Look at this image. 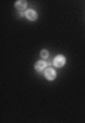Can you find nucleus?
I'll list each match as a JSON object with an SVG mask.
<instances>
[{"instance_id":"obj_1","label":"nucleus","mask_w":85,"mask_h":123,"mask_svg":"<svg viewBox=\"0 0 85 123\" xmlns=\"http://www.w3.org/2000/svg\"><path fill=\"white\" fill-rule=\"evenodd\" d=\"M52 64H53L56 67H63V66L66 64V58H65V56H63V55H58V56L54 57Z\"/></svg>"},{"instance_id":"obj_2","label":"nucleus","mask_w":85,"mask_h":123,"mask_svg":"<svg viewBox=\"0 0 85 123\" xmlns=\"http://www.w3.org/2000/svg\"><path fill=\"white\" fill-rule=\"evenodd\" d=\"M44 76L47 78V80H49V81H53V80L57 78V73H56V71H54L53 68L48 67L47 70H44Z\"/></svg>"},{"instance_id":"obj_3","label":"nucleus","mask_w":85,"mask_h":123,"mask_svg":"<svg viewBox=\"0 0 85 123\" xmlns=\"http://www.w3.org/2000/svg\"><path fill=\"white\" fill-rule=\"evenodd\" d=\"M25 16L30 21H35L36 18H37V13H36L34 9H28V10H26V13H25Z\"/></svg>"},{"instance_id":"obj_4","label":"nucleus","mask_w":85,"mask_h":123,"mask_svg":"<svg viewBox=\"0 0 85 123\" xmlns=\"http://www.w3.org/2000/svg\"><path fill=\"white\" fill-rule=\"evenodd\" d=\"M26 7H27V2L25 0H17L15 2V8L17 9V10H19V12L26 9Z\"/></svg>"},{"instance_id":"obj_5","label":"nucleus","mask_w":85,"mask_h":123,"mask_svg":"<svg viewBox=\"0 0 85 123\" xmlns=\"http://www.w3.org/2000/svg\"><path fill=\"white\" fill-rule=\"evenodd\" d=\"M45 66H47V63H45L44 61H39L35 63L34 68H35V71H37V72H42V71H44Z\"/></svg>"},{"instance_id":"obj_6","label":"nucleus","mask_w":85,"mask_h":123,"mask_svg":"<svg viewBox=\"0 0 85 123\" xmlns=\"http://www.w3.org/2000/svg\"><path fill=\"white\" fill-rule=\"evenodd\" d=\"M40 56L43 58V59H47V58L49 57V51H48L47 49H42L40 53Z\"/></svg>"}]
</instances>
